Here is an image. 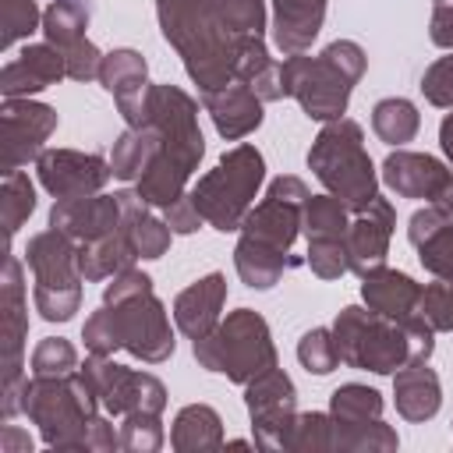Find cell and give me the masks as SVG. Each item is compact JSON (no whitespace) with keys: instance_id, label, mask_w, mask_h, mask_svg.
Segmentation results:
<instances>
[{"instance_id":"cell-11","label":"cell","mask_w":453,"mask_h":453,"mask_svg":"<svg viewBox=\"0 0 453 453\" xmlns=\"http://www.w3.org/2000/svg\"><path fill=\"white\" fill-rule=\"evenodd\" d=\"M106 308L113 311L120 350H127L131 357H138L145 365H159V361L173 357L177 340L170 329V315H166V304L156 297L152 287L142 294H131L124 301H113Z\"/></svg>"},{"instance_id":"cell-48","label":"cell","mask_w":453,"mask_h":453,"mask_svg":"<svg viewBox=\"0 0 453 453\" xmlns=\"http://www.w3.org/2000/svg\"><path fill=\"white\" fill-rule=\"evenodd\" d=\"M418 311L428 319V326L435 333H453V283L449 280H435V283L421 287Z\"/></svg>"},{"instance_id":"cell-31","label":"cell","mask_w":453,"mask_h":453,"mask_svg":"<svg viewBox=\"0 0 453 453\" xmlns=\"http://www.w3.org/2000/svg\"><path fill=\"white\" fill-rule=\"evenodd\" d=\"M223 439V418L209 403H188L177 411L170 428V446L177 453H198V449H219Z\"/></svg>"},{"instance_id":"cell-26","label":"cell","mask_w":453,"mask_h":453,"mask_svg":"<svg viewBox=\"0 0 453 453\" xmlns=\"http://www.w3.org/2000/svg\"><path fill=\"white\" fill-rule=\"evenodd\" d=\"M393 403H396V414L403 421H432L442 407V386H439V375L428 368V361H418V365H407L400 372H393Z\"/></svg>"},{"instance_id":"cell-38","label":"cell","mask_w":453,"mask_h":453,"mask_svg":"<svg viewBox=\"0 0 453 453\" xmlns=\"http://www.w3.org/2000/svg\"><path fill=\"white\" fill-rule=\"evenodd\" d=\"M329 414L340 425H361L382 418V393L365 382H343L329 396Z\"/></svg>"},{"instance_id":"cell-51","label":"cell","mask_w":453,"mask_h":453,"mask_svg":"<svg viewBox=\"0 0 453 453\" xmlns=\"http://www.w3.org/2000/svg\"><path fill=\"white\" fill-rule=\"evenodd\" d=\"M103 57H106V53H99V46L88 42V39L67 46V50H64L67 78H71V81H92V78H99V71H103Z\"/></svg>"},{"instance_id":"cell-19","label":"cell","mask_w":453,"mask_h":453,"mask_svg":"<svg viewBox=\"0 0 453 453\" xmlns=\"http://www.w3.org/2000/svg\"><path fill=\"white\" fill-rule=\"evenodd\" d=\"M393 226H396V209H393L389 198H375L368 209H361V212L350 219V226H347L350 273L368 276L372 269L386 265Z\"/></svg>"},{"instance_id":"cell-8","label":"cell","mask_w":453,"mask_h":453,"mask_svg":"<svg viewBox=\"0 0 453 453\" xmlns=\"http://www.w3.org/2000/svg\"><path fill=\"white\" fill-rule=\"evenodd\" d=\"M25 262L35 276L32 301L46 322H67L81 308V269H78V241L64 230L50 226L28 237Z\"/></svg>"},{"instance_id":"cell-36","label":"cell","mask_w":453,"mask_h":453,"mask_svg":"<svg viewBox=\"0 0 453 453\" xmlns=\"http://www.w3.org/2000/svg\"><path fill=\"white\" fill-rule=\"evenodd\" d=\"M347 205L336 195H308L304 209H301V234L308 241H322V237H347Z\"/></svg>"},{"instance_id":"cell-56","label":"cell","mask_w":453,"mask_h":453,"mask_svg":"<svg viewBox=\"0 0 453 453\" xmlns=\"http://www.w3.org/2000/svg\"><path fill=\"white\" fill-rule=\"evenodd\" d=\"M439 145H442V152H446V159L453 166V113H446L442 124H439Z\"/></svg>"},{"instance_id":"cell-50","label":"cell","mask_w":453,"mask_h":453,"mask_svg":"<svg viewBox=\"0 0 453 453\" xmlns=\"http://www.w3.org/2000/svg\"><path fill=\"white\" fill-rule=\"evenodd\" d=\"M421 92L432 106L439 110H453V53L449 57H439L425 67L421 74Z\"/></svg>"},{"instance_id":"cell-3","label":"cell","mask_w":453,"mask_h":453,"mask_svg":"<svg viewBox=\"0 0 453 453\" xmlns=\"http://www.w3.org/2000/svg\"><path fill=\"white\" fill-rule=\"evenodd\" d=\"M365 67H368V57L354 39H336L319 57L290 53L280 64L283 96L297 99V106L311 120H322V124L340 120L347 113L350 92L361 81Z\"/></svg>"},{"instance_id":"cell-55","label":"cell","mask_w":453,"mask_h":453,"mask_svg":"<svg viewBox=\"0 0 453 453\" xmlns=\"http://www.w3.org/2000/svg\"><path fill=\"white\" fill-rule=\"evenodd\" d=\"M0 453H32V435L21 432L18 425L0 428Z\"/></svg>"},{"instance_id":"cell-17","label":"cell","mask_w":453,"mask_h":453,"mask_svg":"<svg viewBox=\"0 0 453 453\" xmlns=\"http://www.w3.org/2000/svg\"><path fill=\"white\" fill-rule=\"evenodd\" d=\"M99 85L117 99L120 117L127 120V127H142L145 124V110H149V64L138 50H110L103 57V71H99Z\"/></svg>"},{"instance_id":"cell-22","label":"cell","mask_w":453,"mask_h":453,"mask_svg":"<svg viewBox=\"0 0 453 453\" xmlns=\"http://www.w3.org/2000/svg\"><path fill=\"white\" fill-rule=\"evenodd\" d=\"M202 106L205 113L212 117L216 131L226 138V142H241L248 138L251 131H258L262 124V99L255 96L251 85L244 81H230L223 88H212V92H202Z\"/></svg>"},{"instance_id":"cell-14","label":"cell","mask_w":453,"mask_h":453,"mask_svg":"<svg viewBox=\"0 0 453 453\" xmlns=\"http://www.w3.org/2000/svg\"><path fill=\"white\" fill-rule=\"evenodd\" d=\"M244 407L258 449H287L290 425L297 418V389L283 368H269L244 386Z\"/></svg>"},{"instance_id":"cell-54","label":"cell","mask_w":453,"mask_h":453,"mask_svg":"<svg viewBox=\"0 0 453 453\" xmlns=\"http://www.w3.org/2000/svg\"><path fill=\"white\" fill-rule=\"evenodd\" d=\"M428 35H432L435 46L453 50V0H435V4H432Z\"/></svg>"},{"instance_id":"cell-41","label":"cell","mask_w":453,"mask_h":453,"mask_svg":"<svg viewBox=\"0 0 453 453\" xmlns=\"http://www.w3.org/2000/svg\"><path fill=\"white\" fill-rule=\"evenodd\" d=\"M297 361H301V368L311 372V375H329V372L340 365L333 329H326V326L308 329V333L297 340Z\"/></svg>"},{"instance_id":"cell-52","label":"cell","mask_w":453,"mask_h":453,"mask_svg":"<svg viewBox=\"0 0 453 453\" xmlns=\"http://www.w3.org/2000/svg\"><path fill=\"white\" fill-rule=\"evenodd\" d=\"M163 219H166V226H170L173 234H195V230L205 223L202 212H198V205H195V198H191V191L180 195L173 205H166V209H163Z\"/></svg>"},{"instance_id":"cell-25","label":"cell","mask_w":453,"mask_h":453,"mask_svg":"<svg viewBox=\"0 0 453 453\" xmlns=\"http://www.w3.org/2000/svg\"><path fill=\"white\" fill-rule=\"evenodd\" d=\"M361 297L372 311H379L386 319H411V315H418L421 283L400 269L379 265L368 276H361Z\"/></svg>"},{"instance_id":"cell-4","label":"cell","mask_w":453,"mask_h":453,"mask_svg":"<svg viewBox=\"0 0 453 453\" xmlns=\"http://www.w3.org/2000/svg\"><path fill=\"white\" fill-rule=\"evenodd\" d=\"M99 393L81 368L64 375H32L21 386V411L50 449H81L88 421L99 414Z\"/></svg>"},{"instance_id":"cell-5","label":"cell","mask_w":453,"mask_h":453,"mask_svg":"<svg viewBox=\"0 0 453 453\" xmlns=\"http://www.w3.org/2000/svg\"><path fill=\"white\" fill-rule=\"evenodd\" d=\"M308 170L350 212H361L379 198V173L365 149V131L350 117L322 124L308 149Z\"/></svg>"},{"instance_id":"cell-40","label":"cell","mask_w":453,"mask_h":453,"mask_svg":"<svg viewBox=\"0 0 453 453\" xmlns=\"http://www.w3.org/2000/svg\"><path fill=\"white\" fill-rule=\"evenodd\" d=\"M322 449H333V414L329 411L297 414L287 435V453H322Z\"/></svg>"},{"instance_id":"cell-7","label":"cell","mask_w":453,"mask_h":453,"mask_svg":"<svg viewBox=\"0 0 453 453\" xmlns=\"http://www.w3.org/2000/svg\"><path fill=\"white\" fill-rule=\"evenodd\" d=\"M265 180V159L255 145H234L226 149L209 173H202L191 188V198L202 212V219L212 230H241L258 188Z\"/></svg>"},{"instance_id":"cell-10","label":"cell","mask_w":453,"mask_h":453,"mask_svg":"<svg viewBox=\"0 0 453 453\" xmlns=\"http://www.w3.org/2000/svg\"><path fill=\"white\" fill-rule=\"evenodd\" d=\"M145 124H152L159 131V142H163L159 152H166L188 173L198 170V163L205 156V138H202V127H198V103L184 88H177L170 81L152 85Z\"/></svg>"},{"instance_id":"cell-15","label":"cell","mask_w":453,"mask_h":453,"mask_svg":"<svg viewBox=\"0 0 453 453\" xmlns=\"http://www.w3.org/2000/svg\"><path fill=\"white\" fill-rule=\"evenodd\" d=\"M0 124H4V173H14L46 152V138L57 131L60 117L53 106L35 99H4Z\"/></svg>"},{"instance_id":"cell-43","label":"cell","mask_w":453,"mask_h":453,"mask_svg":"<svg viewBox=\"0 0 453 453\" xmlns=\"http://www.w3.org/2000/svg\"><path fill=\"white\" fill-rule=\"evenodd\" d=\"M308 269L319 280H340L343 273H350V255H347V237H322V241H308Z\"/></svg>"},{"instance_id":"cell-47","label":"cell","mask_w":453,"mask_h":453,"mask_svg":"<svg viewBox=\"0 0 453 453\" xmlns=\"http://www.w3.org/2000/svg\"><path fill=\"white\" fill-rule=\"evenodd\" d=\"M418 258H421L425 273H432L435 280H449L453 283V223H446L432 237H425L418 244Z\"/></svg>"},{"instance_id":"cell-2","label":"cell","mask_w":453,"mask_h":453,"mask_svg":"<svg viewBox=\"0 0 453 453\" xmlns=\"http://www.w3.org/2000/svg\"><path fill=\"white\" fill-rule=\"evenodd\" d=\"M163 39L184 60L188 78L202 88H223L234 81V42L237 35L219 21L212 0H156Z\"/></svg>"},{"instance_id":"cell-1","label":"cell","mask_w":453,"mask_h":453,"mask_svg":"<svg viewBox=\"0 0 453 453\" xmlns=\"http://www.w3.org/2000/svg\"><path fill=\"white\" fill-rule=\"evenodd\" d=\"M336 340V354L347 368L393 375L407 365L428 361L435 350V329L418 311L411 319H386L368 304H347L329 326Z\"/></svg>"},{"instance_id":"cell-49","label":"cell","mask_w":453,"mask_h":453,"mask_svg":"<svg viewBox=\"0 0 453 453\" xmlns=\"http://www.w3.org/2000/svg\"><path fill=\"white\" fill-rule=\"evenodd\" d=\"M81 340H85V350L88 354H113L120 350V336H117V326H113V311L103 304L96 308L85 326H81Z\"/></svg>"},{"instance_id":"cell-13","label":"cell","mask_w":453,"mask_h":453,"mask_svg":"<svg viewBox=\"0 0 453 453\" xmlns=\"http://www.w3.org/2000/svg\"><path fill=\"white\" fill-rule=\"evenodd\" d=\"M308 195H311L308 184L294 173H283V177L269 180L265 198L248 209V216L241 223V234L251 237V241H262L269 248L290 251L297 234H301V209H304Z\"/></svg>"},{"instance_id":"cell-20","label":"cell","mask_w":453,"mask_h":453,"mask_svg":"<svg viewBox=\"0 0 453 453\" xmlns=\"http://www.w3.org/2000/svg\"><path fill=\"white\" fill-rule=\"evenodd\" d=\"M67 78L64 50L53 42H28L18 57H11L0 71V92L4 99H28L32 92H42Z\"/></svg>"},{"instance_id":"cell-42","label":"cell","mask_w":453,"mask_h":453,"mask_svg":"<svg viewBox=\"0 0 453 453\" xmlns=\"http://www.w3.org/2000/svg\"><path fill=\"white\" fill-rule=\"evenodd\" d=\"M163 421L159 414H145V411H134V414H124V425H120V449L127 453H156L163 446Z\"/></svg>"},{"instance_id":"cell-45","label":"cell","mask_w":453,"mask_h":453,"mask_svg":"<svg viewBox=\"0 0 453 453\" xmlns=\"http://www.w3.org/2000/svg\"><path fill=\"white\" fill-rule=\"evenodd\" d=\"M78 368V350L64 336H46L32 350V375H64Z\"/></svg>"},{"instance_id":"cell-16","label":"cell","mask_w":453,"mask_h":453,"mask_svg":"<svg viewBox=\"0 0 453 453\" xmlns=\"http://www.w3.org/2000/svg\"><path fill=\"white\" fill-rule=\"evenodd\" d=\"M35 173L53 198L96 195L113 177L110 159H103L99 152H78V149H46L35 159Z\"/></svg>"},{"instance_id":"cell-24","label":"cell","mask_w":453,"mask_h":453,"mask_svg":"<svg viewBox=\"0 0 453 453\" xmlns=\"http://www.w3.org/2000/svg\"><path fill=\"white\" fill-rule=\"evenodd\" d=\"M329 0H273V42L280 53H304L322 32Z\"/></svg>"},{"instance_id":"cell-44","label":"cell","mask_w":453,"mask_h":453,"mask_svg":"<svg viewBox=\"0 0 453 453\" xmlns=\"http://www.w3.org/2000/svg\"><path fill=\"white\" fill-rule=\"evenodd\" d=\"M212 7L234 35H262L265 32V0H212Z\"/></svg>"},{"instance_id":"cell-37","label":"cell","mask_w":453,"mask_h":453,"mask_svg":"<svg viewBox=\"0 0 453 453\" xmlns=\"http://www.w3.org/2000/svg\"><path fill=\"white\" fill-rule=\"evenodd\" d=\"M88 28V4L85 0H53L42 11V35L57 50H67L85 39Z\"/></svg>"},{"instance_id":"cell-23","label":"cell","mask_w":453,"mask_h":453,"mask_svg":"<svg viewBox=\"0 0 453 453\" xmlns=\"http://www.w3.org/2000/svg\"><path fill=\"white\" fill-rule=\"evenodd\" d=\"M223 304H226V276L209 273L173 297V322L188 340H198L216 329Z\"/></svg>"},{"instance_id":"cell-33","label":"cell","mask_w":453,"mask_h":453,"mask_svg":"<svg viewBox=\"0 0 453 453\" xmlns=\"http://www.w3.org/2000/svg\"><path fill=\"white\" fill-rule=\"evenodd\" d=\"M188 170L180 166V163H173L166 152H156V159L145 166V173L134 180V191H138V198L145 202V205H152V209H166V205H173L180 195H188L184 191V184H188Z\"/></svg>"},{"instance_id":"cell-34","label":"cell","mask_w":453,"mask_h":453,"mask_svg":"<svg viewBox=\"0 0 453 453\" xmlns=\"http://www.w3.org/2000/svg\"><path fill=\"white\" fill-rule=\"evenodd\" d=\"M421 127V113L411 99L403 96H389V99H379L372 106V131L379 134V142L386 145H407Z\"/></svg>"},{"instance_id":"cell-18","label":"cell","mask_w":453,"mask_h":453,"mask_svg":"<svg viewBox=\"0 0 453 453\" xmlns=\"http://www.w3.org/2000/svg\"><path fill=\"white\" fill-rule=\"evenodd\" d=\"M124 223V212H120V195H78V198H53V209H50V226L64 230L67 237H74L78 244L81 241H96V237H106L113 234L117 226Z\"/></svg>"},{"instance_id":"cell-30","label":"cell","mask_w":453,"mask_h":453,"mask_svg":"<svg viewBox=\"0 0 453 453\" xmlns=\"http://www.w3.org/2000/svg\"><path fill=\"white\" fill-rule=\"evenodd\" d=\"M117 195H120L124 230H127V237H131L138 258H163V255L170 251V237H173V230L166 226V219L152 216V212H149L152 205H145V202L138 198V191H117Z\"/></svg>"},{"instance_id":"cell-12","label":"cell","mask_w":453,"mask_h":453,"mask_svg":"<svg viewBox=\"0 0 453 453\" xmlns=\"http://www.w3.org/2000/svg\"><path fill=\"white\" fill-rule=\"evenodd\" d=\"M81 372L96 386L106 414H117V418L134 414V411L163 414V407H166V386L149 372H134V368L117 365L113 354H88Z\"/></svg>"},{"instance_id":"cell-39","label":"cell","mask_w":453,"mask_h":453,"mask_svg":"<svg viewBox=\"0 0 453 453\" xmlns=\"http://www.w3.org/2000/svg\"><path fill=\"white\" fill-rule=\"evenodd\" d=\"M0 209H4V230H7V241L21 230V223L35 212V188L28 180V173L14 170V173H4V184H0Z\"/></svg>"},{"instance_id":"cell-27","label":"cell","mask_w":453,"mask_h":453,"mask_svg":"<svg viewBox=\"0 0 453 453\" xmlns=\"http://www.w3.org/2000/svg\"><path fill=\"white\" fill-rule=\"evenodd\" d=\"M234 81L251 85L262 103L283 99V74H280V64L269 57V46H265L262 35H237V42H234Z\"/></svg>"},{"instance_id":"cell-28","label":"cell","mask_w":453,"mask_h":453,"mask_svg":"<svg viewBox=\"0 0 453 453\" xmlns=\"http://www.w3.org/2000/svg\"><path fill=\"white\" fill-rule=\"evenodd\" d=\"M138 258L124 223L106 234V237H96V241H81L78 244V269H81V280L88 283H99V280H113L117 273L131 269Z\"/></svg>"},{"instance_id":"cell-32","label":"cell","mask_w":453,"mask_h":453,"mask_svg":"<svg viewBox=\"0 0 453 453\" xmlns=\"http://www.w3.org/2000/svg\"><path fill=\"white\" fill-rule=\"evenodd\" d=\"M159 131L152 124H142V127H124L120 138L113 142V152H110V170L117 180H138L145 173V166L156 159L159 152Z\"/></svg>"},{"instance_id":"cell-57","label":"cell","mask_w":453,"mask_h":453,"mask_svg":"<svg viewBox=\"0 0 453 453\" xmlns=\"http://www.w3.org/2000/svg\"><path fill=\"white\" fill-rule=\"evenodd\" d=\"M439 205L453 216V173H449V184H446V191H442V198H439Z\"/></svg>"},{"instance_id":"cell-53","label":"cell","mask_w":453,"mask_h":453,"mask_svg":"<svg viewBox=\"0 0 453 453\" xmlns=\"http://www.w3.org/2000/svg\"><path fill=\"white\" fill-rule=\"evenodd\" d=\"M81 449H85V453H113V449H120V432L110 425V418L96 414V418L88 421V428H85Z\"/></svg>"},{"instance_id":"cell-29","label":"cell","mask_w":453,"mask_h":453,"mask_svg":"<svg viewBox=\"0 0 453 453\" xmlns=\"http://www.w3.org/2000/svg\"><path fill=\"white\" fill-rule=\"evenodd\" d=\"M234 265H237V276L244 287L251 290H273L287 269L297 265V258H290V251H280V248H269L262 241H251L241 234L237 248H234Z\"/></svg>"},{"instance_id":"cell-9","label":"cell","mask_w":453,"mask_h":453,"mask_svg":"<svg viewBox=\"0 0 453 453\" xmlns=\"http://www.w3.org/2000/svg\"><path fill=\"white\" fill-rule=\"evenodd\" d=\"M0 340H4V396L0 414L11 421L21 411V386H25V340H28V294L21 280L18 255L7 251L4 280H0Z\"/></svg>"},{"instance_id":"cell-35","label":"cell","mask_w":453,"mask_h":453,"mask_svg":"<svg viewBox=\"0 0 453 453\" xmlns=\"http://www.w3.org/2000/svg\"><path fill=\"white\" fill-rule=\"evenodd\" d=\"M396 446V428H389L382 418L361 425H340L333 418V449L340 453H393Z\"/></svg>"},{"instance_id":"cell-6","label":"cell","mask_w":453,"mask_h":453,"mask_svg":"<svg viewBox=\"0 0 453 453\" xmlns=\"http://www.w3.org/2000/svg\"><path fill=\"white\" fill-rule=\"evenodd\" d=\"M191 350L205 372H219L237 386H248L262 372L276 368V343L269 322L251 308H237L219 319L212 333L191 340Z\"/></svg>"},{"instance_id":"cell-21","label":"cell","mask_w":453,"mask_h":453,"mask_svg":"<svg viewBox=\"0 0 453 453\" xmlns=\"http://www.w3.org/2000/svg\"><path fill=\"white\" fill-rule=\"evenodd\" d=\"M382 180L393 195L400 198H425V202H439L446 184H449V170L446 163H439L428 152H407L396 149L386 156L382 163Z\"/></svg>"},{"instance_id":"cell-46","label":"cell","mask_w":453,"mask_h":453,"mask_svg":"<svg viewBox=\"0 0 453 453\" xmlns=\"http://www.w3.org/2000/svg\"><path fill=\"white\" fill-rule=\"evenodd\" d=\"M35 28H42V11L35 0H4V50H11L18 39H28Z\"/></svg>"}]
</instances>
